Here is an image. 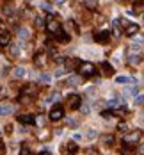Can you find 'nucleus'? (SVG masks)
<instances>
[{"instance_id":"473e14b6","label":"nucleus","mask_w":144,"mask_h":155,"mask_svg":"<svg viewBox=\"0 0 144 155\" xmlns=\"http://www.w3.org/2000/svg\"><path fill=\"white\" fill-rule=\"evenodd\" d=\"M20 153H21V155H29V153H30V150H29V148H27V146H21Z\"/></svg>"},{"instance_id":"f704fd0d","label":"nucleus","mask_w":144,"mask_h":155,"mask_svg":"<svg viewBox=\"0 0 144 155\" xmlns=\"http://www.w3.org/2000/svg\"><path fill=\"white\" fill-rule=\"evenodd\" d=\"M130 48H132V50H133V52H139V50H141V46H139V45H137V43H133V45H132V46H130Z\"/></svg>"},{"instance_id":"ddd939ff","label":"nucleus","mask_w":144,"mask_h":155,"mask_svg":"<svg viewBox=\"0 0 144 155\" xmlns=\"http://www.w3.org/2000/svg\"><path fill=\"white\" fill-rule=\"evenodd\" d=\"M18 38L23 41H29L30 39V30L27 27H18Z\"/></svg>"},{"instance_id":"a878e982","label":"nucleus","mask_w":144,"mask_h":155,"mask_svg":"<svg viewBox=\"0 0 144 155\" xmlns=\"http://www.w3.org/2000/svg\"><path fill=\"white\" fill-rule=\"evenodd\" d=\"M39 82H41V84H50V82H52V77H50V75H41V77H39Z\"/></svg>"},{"instance_id":"f03ea898","label":"nucleus","mask_w":144,"mask_h":155,"mask_svg":"<svg viewBox=\"0 0 144 155\" xmlns=\"http://www.w3.org/2000/svg\"><path fill=\"white\" fill-rule=\"evenodd\" d=\"M141 141V132H130V134H124L123 137V143L126 144V146H133V144H137Z\"/></svg>"},{"instance_id":"a211bd4d","label":"nucleus","mask_w":144,"mask_h":155,"mask_svg":"<svg viewBox=\"0 0 144 155\" xmlns=\"http://www.w3.org/2000/svg\"><path fill=\"white\" fill-rule=\"evenodd\" d=\"M80 82H82V77H77V75L66 78V86H78Z\"/></svg>"},{"instance_id":"e433bc0d","label":"nucleus","mask_w":144,"mask_h":155,"mask_svg":"<svg viewBox=\"0 0 144 155\" xmlns=\"http://www.w3.org/2000/svg\"><path fill=\"white\" fill-rule=\"evenodd\" d=\"M43 5V9H44V11H48V13H50V11H52V7H50V5H48V4H41Z\"/></svg>"},{"instance_id":"b1692460","label":"nucleus","mask_w":144,"mask_h":155,"mask_svg":"<svg viewBox=\"0 0 144 155\" xmlns=\"http://www.w3.org/2000/svg\"><path fill=\"white\" fill-rule=\"evenodd\" d=\"M34 123H36L38 127H44V123H46V121H44V116H43V114L36 116V118H34Z\"/></svg>"},{"instance_id":"dca6fc26","label":"nucleus","mask_w":144,"mask_h":155,"mask_svg":"<svg viewBox=\"0 0 144 155\" xmlns=\"http://www.w3.org/2000/svg\"><path fill=\"white\" fill-rule=\"evenodd\" d=\"M118 84H135V78L128 77V75H121V77H116Z\"/></svg>"},{"instance_id":"39448f33","label":"nucleus","mask_w":144,"mask_h":155,"mask_svg":"<svg viewBox=\"0 0 144 155\" xmlns=\"http://www.w3.org/2000/svg\"><path fill=\"white\" fill-rule=\"evenodd\" d=\"M9 48L5 50V55L9 59H16L18 55H20V46L18 45H7Z\"/></svg>"},{"instance_id":"58836bf2","label":"nucleus","mask_w":144,"mask_h":155,"mask_svg":"<svg viewBox=\"0 0 144 155\" xmlns=\"http://www.w3.org/2000/svg\"><path fill=\"white\" fill-rule=\"evenodd\" d=\"M130 93H132V95H133V96H135V95H137V93H139V89H137V87H132V89H130Z\"/></svg>"},{"instance_id":"7c9ffc66","label":"nucleus","mask_w":144,"mask_h":155,"mask_svg":"<svg viewBox=\"0 0 144 155\" xmlns=\"http://www.w3.org/2000/svg\"><path fill=\"white\" fill-rule=\"evenodd\" d=\"M78 109H80V112H82V114H89V105H80Z\"/></svg>"},{"instance_id":"f8f14e48","label":"nucleus","mask_w":144,"mask_h":155,"mask_svg":"<svg viewBox=\"0 0 144 155\" xmlns=\"http://www.w3.org/2000/svg\"><path fill=\"white\" fill-rule=\"evenodd\" d=\"M54 36L59 39L61 43H69V39H71V38H69V34H68V32H64L62 29H59V30H57V32H55Z\"/></svg>"},{"instance_id":"423d86ee","label":"nucleus","mask_w":144,"mask_h":155,"mask_svg":"<svg viewBox=\"0 0 144 155\" xmlns=\"http://www.w3.org/2000/svg\"><path fill=\"white\" fill-rule=\"evenodd\" d=\"M46 61H48V54H44V52L36 54V57H34L36 66H39V68H44V66H46Z\"/></svg>"},{"instance_id":"7ed1b4c3","label":"nucleus","mask_w":144,"mask_h":155,"mask_svg":"<svg viewBox=\"0 0 144 155\" xmlns=\"http://www.w3.org/2000/svg\"><path fill=\"white\" fill-rule=\"evenodd\" d=\"M68 105H69L73 111H77V109L82 105V98H80V95H75V93L68 95Z\"/></svg>"},{"instance_id":"79ce46f5","label":"nucleus","mask_w":144,"mask_h":155,"mask_svg":"<svg viewBox=\"0 0 144 155\" xmlns=\"http://www.w3.org/2000/svg\"><path fill=\"white\" fill-rule=\"evenodd\" d=\"M141 152H142V153H144V144H142V146H141Z\"/></svg>"},{"instance_id":"bb28decb","label":"nucleus","mask_w":144,"mask_h":155,"mask_svg":"<svg viewBox=\"0 0 144 155\" xmlns=\"http://www.w3.org/2000/svg\"><path fill=\"white\" fill-rule=\"evenodd\" d=\"M66 125H68L69 128H75V127H77V121H75L73 118H66Z\"/></svg>"},{"instance_id":"2eb2a0df","label":"nucleus","mask_w":144,"mask_h":155,"mask_svg":"<svg viewBox=\"0 0 144 155\" xmlns=\"http://www.w3.org/2000/svg\"><path fill=\"white\" fill-rule=\"evenodd\" d=\"M13 111H14V107H13V105H5V103H2V105H0V116H9Z\"/></svg>"},{"instance_id":"1a4fd4ad","label":"nucleus","mask_w":144,"mask_h":155,"mask_svg":"<svg viewBox=\"0 0 144 155\" xmlns=\"http://www.w3.org/2000/svg\"><path fill=\"white\" fill-rule=\"evenodd\" d=\"M109 38H110V32H109V30H102V32L94 34V41H96V43H107Z\"/></svg>"},{"instance_id":"a19ab883","label":"nucleus","mask_w":144,"mask_h":155,"mask_svg":"<svg viewBox=\"0 0 144 155\" xmlns=\"http://www.w3.org/2000/svg\"><path fill=\"white\" fill-rule=\"evenodd\" d=\"M55 2H57V4H59V5H61V4H64V0H55Z\"/></svg>"},{"instance_id":"6ab92c4d","label":"nucleus","mask_w":144,"mask_h":155,"mask_svg":"<svg viewBox=\"0 0 144 155\" xmlns=\"http://www.w3.org/2000/svg\"><path fill=\"white\" fill-rule=\"evenodd\" d=\"M25 73H27V71H25V68H21V66H18V68L13 70V77L14 78H23L25 77Z\"/></svg>"},{"instance_id":"aec40b11","label":"nucleus","mask_w":144,"mask_h":155,"mask_svg":"<svg viewBox=\"0 0 144 155\" xmlns=\"http://www.w3.org/2000/svg\"><path fill=\"white\" fill-rule=\"evenodd\" d=\"M102 143L103 144H114V136L112 134H105V136H102Z\"/></svg>"},{"instance_id":"20e7f679","label":"nucleus","mask_w":144,"mask_h":155,"mask_svg":"<svg viewBox=\"0 0 144 155\" xmlns=\"http://www.w3.org/2000/svg\"><path fill=\"white\" fill-rule=\"evenodd\" d=\"M50 119H52V121H59V119H64V111H62L61 103H55V107L50 111Z\"/></svg>"},{"instance_id":"c85d7f7f","label":"nucleus","mask_w":144,"mask_h":155,"mask_svg":"<svg viewBox=\"0 0 144 155\" xmlns=\"http://www.w3.org/2000/svg\"><path fill=\"white\" fill-rule=\"evenodd\" d=\"M85 136H87V139H94V137L98 136V132H96V130H93V128H89Z\"/></svg>"},{"instance_id":"4c0bfd02","label":"nucleus","mask_w":144,"mask_h":155,"mask_svg":"<svg viewBox=\"0 0 144 155\" xmlns=\"http://www.w3.org/2000/svg\"><path fill=\"white\" fill-rule=\"evenodd\" d=\"M135 41H137V43H142V41H144V36H137V34H135Z\"/></svg>"},{"instance_id":"9b49d317","label":"nucleus","mask_w":144,"mask_h":155,"mask_svg":"<svg viewBox=\"0 0 144 155\" xmlns=\"http://www.w3.org/2000/svg\"><path fill=\"white\" fill-rule=\"evenodd\" d=\"M11 43V34L7 30H0V46H7Z\"/></svg>"},{"instance_id":"0eeeda50","label":"nucleus","mask_w":144,"mask_h":155,"mask_svg":"<svg viewBox=\"0 0 144 155\" xmlns=\"http://www.w3.org/2000/svg\"><path fill=\"white\" fill-rule=\"evenodd\" d=\"M137 32H139V25H137V23H126V25H124V36H130V38H132V36H135Z\"/></svg>"},{"instance_id":"4be33fe9","label":"nucleus","mask_w":144,"mask_h":155,"mask_svg":"<svg viewBox=\"0 0 144 155\" xmlns=\"http://www.w3.org/2000/svg\"><path fill=\"white\" fill-rule=\"evenodd\" d=\"M141 62V57L137 55V54H132L130 57H128V64H132V66H137Z\"/></svg>"},{"instance_id":"2f4dec72","label":"nucleus","mask_w":144,"mask_h":155,"mask_svg":"<svg viewBox=\"0 0 144 155\" xmlns=\"http://www.w3.org/2000/svg\"><path fill=\"white\" fill-rule=\"evenodd\" d=\"M126 128H128L126 123H119V125H118V130H119V132H126Z\"/></svg>"},{"instance_id":"4468645a","label":"nucleus","mask_w":144,"mask_h":155,"mask_svg":"<svg viewBox=\"0 0 144 155\" xmlns=\"http://www.w3.org/2000/svg\"><path fill=\"white\" fill-rule=\"evenodd\" d=\"M109 109H118V107H124V100H109L107 102Z\"/></svg>"},{"instance_id":"c9c22d12","label":"nucleus","mask_w":144,"mask_h":155,"mask_svg":"<svg viewBox=\"0 0 144 155\" xmlns=\"http://www.w3.org/2000/svg\"><path fill=\"white\" fill-rule=\"evenodd\" d=\"M5 152V144H4V141L0 139V153H4Z\"/></svg>"},{"instance_id":"f257e3e1","label":"nucleus","mask_w":144,"mask_h":155,"mask_svg":"<svg viewBox=\"0 0 144 155\" xmlns=\"http://www.w3.org/2000/svg\"><path fill=\"white\" fill-rule=\"evenodd\" d=\"M78 73H80L82 77H94V75H96V68H94L93 62H82V64L78 66Z\"/></svg>"},{"instance_id":"c756f323","label":"nucleus","mask_w":144,"mask_h":155,"mask_svg":"<svg viewBox=\"0 0 144 155\" xmlns=\"http://www.w3.org/2000/svg\"><path fill=\"white\" fill-rule=\"evenodd\" d=\"M36 27H38V29H43V27H44V21H43V18H39V16L36 18Z\"/></svg>"},{"instance_id":"f3484780","label":"nucleus","mask_w":144,"mask_h":155,"mask_svg":"<svg viewBox=\"0 0 144 155\" xmlns=\"http://www.w3.org/2000/svg\"><path fill=\"white\" fill-rule=\"evenodd\" d=\"M18 119H20L21 125H32L34 123V116H30V114H21Z\"/></svg>"},{"instance_id":"9d476101","label":"nucleus","mask_w":144,"mask_h":155,"mask_svg":"<svg viewBox=\"0 0 144 155\" xmlns=\"http://www.w3.org/2000/svg\"><path fill=\"white\" fill-rule=\"evenodd\" d=\"M102 71H103L105 77H112L116 70H114V66H112L110 62H102Z\"/></svg>"},{"instance_id":"cd10ccee","label":"nucleus","mask_w":144,"mask_h":155,"mask_svg":"<svg viewBox=\"0 0 144 155\" xmlns=\"http://www.w3.org/2000/svg\"><path fill=\"white\" fill-rule=\"evenodd\" d=\"M144 103V95H135V105H142Z\"/></svg>"},{"instance_id":"393cba45","label":"nucleus","mask_w":144,"mask_h":155,"mask_svg":"<svg viewBox=\"0 0 144 155\" xmlns=\"http://www.w3.org/2000/svg\"><path fill=\"white\" fill-rule=\"evenodd\" d=\"M68 152H69V153H77V152H78V146H77L75 141H71V143L68 144Z\"/></svg>"},{"instance_id":"6e6552de","label":"nucleus","mask_w":144,"mask_h":155,"mask_svg":"<svg viewBox=\"0 0 144 155\" xmlns=\"http://www.w3.org/2000/svg\"><path fill=\"white\" fill-rule=\"evenodd\" d=\"M46 29H48V32L55 34V32L61 29V25H59V21H57V20H54L52 16H50V18H48V21H46Z\"/></svg>"},{"instance_id":"ea45409f","label":"nucleus","mask_w":144,"mask_h":155,"mask_svg":"<svg viewBox=\"0 0 144 155\" xmlns=\"http://www.w3.org/2000/svg\"><path fill=\"white\" fill-rule=\"evenodd\" d=\"M4 96H5V93H4V89L0 87V98H4Z\"/></svg>"},{"instance_id":"5701e85b","label":"nucleus","mask_w":144,"mask_h":155,"mask_svg":"<svg viewBox=\"0 0 144 155\" xmlns=\"http://www.w3.org/2000/svg\"><path fill=\"white\" fill-rule=\"evenodd\" d=\"M82 2L87 9H96V5H98V0H82Z\"/></svg>"},{"instance_id":"412c9836","label":"nucleus","mask_w":144,"mask_h":155,"mask_svg":"<svg viewBox=\"0 0 144 155\" xmlns=\"http://www.w3.org/2000/svg\"><path fill=\"white\" fill-rule=\"evenodd\" d=\"M21 91H23L25 95H32V96H34V95H36V86H32V84H29V86H25V87H23Z\"/></svg>"},{"instance_id":"72a5a7b5","label":"nucleus","mask_w":144,"mask_h":155,"mask_svg":"<svg viewBox=\"0 0 144 155\" xmlns=\"http://www.w3.org/2000/svg\"><path fill=\"white\" fill-rule=\"evenodd\" d=\"M54 75H55V77H62V75H64V70H61V68H59V70H55V73H54Z\"/></svg>"}]
</instances>
